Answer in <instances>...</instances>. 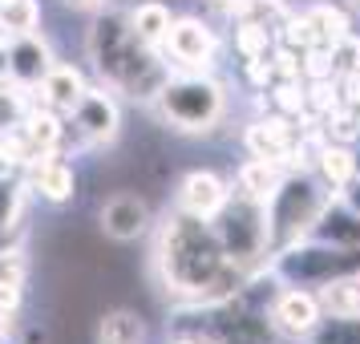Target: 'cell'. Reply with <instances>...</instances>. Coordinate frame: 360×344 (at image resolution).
Masks as SVG:
<instances>
[{
  "mask_svg": "<svg viewBox=\"0 0 360 344\" xmlns=\"http://www.w3.org/2000/svg\"><path fill=\"white\" fill-rule=\"evenodd\" d=\"M154 267L162 284L174 295L191 304H214L227 300L239 288H247L251 272L227 260V251L214 235L211 219H198L174 207L158 227V247H154Z\"/></svg>",
  "mask_w": 360,
  "mask_h": 344,
  "instance_id": "obj_1",
  "label": "cell"
},
{
  "mask_svg": "<svg viewBox=\"0 0 360 344\" xmlns=\"http://www.w3.org/2000/svg\"><path fill=\"white\" fill-rule=\"evenodd\" d=\"M85 45H89V61L101 73V82L134 101H154L158 89L170 82V65L162 61V49L142 45L134 37L126 13L98 17Z\"/></svg>",
  "mask_w": 360,
  "mask_h": 344,
  "instance_id": "obj_2",
  "label": "cell"
},
{
  "mask_svg": "<svg viewBox=\"0 0 360 344\" xmlns=\"http://www.w3.org/2000/svg\"><path fill=\"white\" fill-rule=\"evenodd\" d=\"M158 114L166 126L179 134H207L214 130L227 114V89L214 82L211 73H170V82L158 89Z\"/></svg>",
  "mask_w": 360,
  "mask_h": 344,
  "instance_id": "obj_3",
  "label": "cell"
},
{
  "mask_svg": "<svg viewBox=\"0 0 360 344\" xmlns=\"http://www.w3.org/2000/svg\"><path fill=\"white\" fill-rule=\"evenodd\" d=\"M332 191H324V182L311 179L308 170H292L283 174V182L276 186V195L267 198V247L279 251V247L295 243V239H308L311 223L320 207L328 203Z\"/></svg>",
  "mask_w": 360,
  "mask_h": 344,
  "instance_id": "obj_4",
  "label": "cell"
},
{
  "mask_svg": "<svg viewBox=\"0 0 360 344\" xmlns=\"http://www.w3.org/2000/svg\"><path fill=\"white\" fill-rule=\"evenodd\" d=\"M267 272L279 284H295V288H320L328 279L360 272V247H332L320 239H295V243L271 251Z\"/></svg>",
  "mask_w": 360,
  "mask_h": 344,
  "instance_id": "obj_5",
  "label": "cell"
},
{
  "mask_svg": "<svg viewBox=\"0 0 360 344\" xmlns=\"http://www.w3.org/2000/svg\"><path fill=\"white\" fill-rule=\"evenodd\" d=\"M211 227H214V235H219V243H223L231 263H239L243 272L267 267L271 247H267V211H263V203L231 191L227 203L211 219Z\"/></svg>",
  "mask_w": 360,
  "mask_h": 344,
  "instance_id": "obj_6",
  "label": "cell"
},
{
  "mask_svg": "<svg viewBox=\"0 0 360 344\" xmlns=\"http://www.w3.org/2000/svg\"><path fill=\"white\" fill-rule=\"evenodd\" d=\"M162 53L166 61L174 57L182 73H211L214 57H219V33L202 17H174L162 41Z\"/></svg>",
  "mask_w": 360,
  "mask_h": 344,
  "instance_id": "obj_7",
  "label": "cell"
},
{
  "mask_svg": "<svg viewBox=\"0 0 360 344\" xmlns=\"http://www.w3.org/2000/svg\"><path fill=\"white\" fill-rule=\"evenodd\" d=\"M295 142H300V130H295V122L288 114H259L243 130V146L251 150V158H267V163L288 166V170L300 166ZM300 170H304V166H300Z\"/></svg>",
  "mask_w": 360,
  "mask_h": 344,
  "instance_id": "obj_8",
  "label": "cell"
},
{
  "mask_svg": "<svg viewBox=\"0 0 360 344\" xmlns=\"http://www.w3.org/2000/svg\"><path fill=\"white\" fill-rule=\"evenodd\" d=\"M267 320H271V332L288 336V340H308L311 328L324 320L320 312V300L311 288H295V284H283V292H276L271 308H267Z\"/></svg>",
  "mask_w": 360,
  "mask_h": 344,
  "instance_id": "obj_9",
  "label": "cell"
},
{
  "mask_svg": "<svg viewBox=\"0 0 360 344\" xmlns=\"http://www.w3.org/2000/svg\"><path fill=\"white\" fill-rule=\"evenodd\" d=\"M98 223L114 243H134V239H142V235L154 227V211H150V203L142 195L117 191V195H110L101 203Z\"/></svg>",
  "mask_w": 360,
  "mask_h": 344,
  "instance_id": "obj_10",
  "label": "cell"
},
{
  "mask_svg": "<svg viewBox=\"0 0 360 344\" xmlns=\"http://www.w3.org/2000/svg\"><path fill=\"white\" fill-rule=\"evenodd\" d=\"M73 126L82 134L85 142H114L117 130H122V110H117V101L110 94H101V89H85V98L73 106Z\"/></svg>",
  "mask_w": 360,
  "mask_h": 344,
  "instance_id": "obj_11",
  "label": "cell"
},
{
  "mask_svg": "<svg viewBox=\"0 0 360 344\" xmlns=\"http://www.w3.org/2000/svg\"><path fill=\"white\" fill-rule=\"evenodd\" d=\"M231 186L223 174H214V170H191V174H182L179 182V195H174V207L186 215H198V219H214L219 207L227 203Z\"/></svg>",
  "mask_w": 360,
  "mask_h": 344,
  "instance_id": "obj_12",
  "label": "cell"
},
{
  "mask_svg": "<svg viewBox=\"0 0 360 344\" xmlns=\"http://www.w3.org/2000/svg\"><path fill=\"white\" fill-rule=\"evenodd\" d=\"M8 77L20 82L25 89L29 85H41V77L53 69V49L45 45L41 33H20V37H8Z\"/></svg>",
  "mask_w": 360,
  "mask_h": 344,
  "instance_id": "obj_13",
  "label": "cell"
},
{
  "mask_svg": "<svg viewBox=\"0 0 360 344\" xmlns=\"http://www.w3.org/2000/svg\"><path fill=\"white\" fill-rule=\"evenodd\" d=\"M311 170H316V179L324 182V191L340 195L344 186L360 174V154H356V146H348V142H332V138H328L324 146L316 150Z\"/></svg>",
  "mask_w": 360,
  "mask_h": 344,
  "instance_id": "obj_14",
  "label": "cell"
},
{
  "mask_svg": "<svg viewBox=\"0 0 360 344\" xmlns=\"http://www.w3.org/2000/svg\"><path fill=\"white\" fill-rule=\"evenodd\" d=\"M308 239H320V243L332 247H360V219L348 207H344L340 195H328V203L320 207L316 223H311Z\"/></svg>",
  "mask_w": 360,
  "mask_h": 344,
  "instance_id": "obj_15",
  "label": "cell"
},
{
  "mask_svg": "<svg viewBox=\"0 0 360 344\" xmlns=\"http://www.w3.org/2000/svg\"><path fill=\"white\" fill-rule=\"evenodd\" d=\"M29 163H33V186H37V195L45 198V203L61 207V203L73 198L77 174H73V166H69L65 158H57V154H33Z\"/></svg>",
  "mask_w": 360,
  "mask_h": 344,
  "instance_id": "obj_16",
  "label": "cell"
},
{
  "mask_svg": "<svg viewBox=\"0 0 360 344\" xmlns=\"http://www.w3.org/2000/svg\"><path fill=\"white\" fill-rule=\"evenodd\" d=\"M304 25H308V37H311V49H332V45H340L344 37L352 33V17L344 13L340 4H332V0H316L308 4L304 13Z\"/></svg>",
  "mask_w": 360,
  "mask_h": 344,
  "instance_id": "obj_17",
  "label": "cell"
},
{
  "mask_svg": "<svg viewBox=\"0 0 360 344\" xmlns=\"http://www.w3.org/2000/svg\"><path fill=\"white\" fill-rule=\"evenodd\" d=\"M85 89L89 85H85L82 69H73V65H53L41 77V101L53 114H73V106L85 98Z\"/></svg>",
  "mask_w": 360,
  "mask_h": 344,
  "instance_id": "obj_18",
  "label": "cell"
},
{
  "mask_svg": "<svg viewBox=\"0 0 360 344\" xmlns=\"http://www.w3.org/2000/svg\"><path fill=\"white\" fill-rule=\"evenodd\" d=\"M126 20H130L134 37L142 41V45H150V49H162L166 33H170V20H174V13H170V4H162V0H138L130 13H126Z\"/></svg>",
  "mask_w": 360,
  "mask_h": 344,
  "instance_id": "obj_19",
  "label": "cell"
},
{
  "mask_svg": "<svg viewBox=\"0 0 360 344\" xmlns=\"http://www.w3.org/2000/svg\"><path fill=\"white\" fill-rule=\"evenodd\" d=\"M316 300H320V312L324 316H360V272H348V276H336L311 288Z\"/></svg>",
  "mask_w": 360,
  "mask_h": 344,
  "instance_id": "obj_20",
  "label": "cell"
},
{
  "mask_svg": "<svg viewBox=\"0 0 360 344\" xmlns=\"http://www.w3.org/2000/svg\"><path fill=\"white\" fill-rule=\"evenodd\" d=\"M279 182H283V166L267 163V158H247V163L239 166V174H235V191L267 207V198L276 195Z\"/></svg>",
  "mask_w": 360,
  "mask_h": 344,
  "instance_id": "obj_21",
  "label": "cell"
},
{
  "mask_svg": "<svg viewBox=\"0 0 360 344\" xmlns=\"http://www.w3.org/2000/svg\"><path fill=\"white\" fill-rule=\"evenodd\" d=\"M98 344H146V320L130 308H114L98 320Z\"/></svg>",
  "mask_w": 360,
  "mask_h": 344,
  "instance_id": "obj_22",
  "label": "cell"
},
{
  "mask_svg": "<svg viewBox=\"0 0 360 344\" xmlns=\"http://www.w3.org/2000/svg\"><path fill=\"white\" fill-rule=\"evenodd\" d=\"M20 138H25V146L29 154H53L57 142H61V122L53 110H37V114H25V122L17 126Z\"/></svg>",
  "mask_w": 360,
  "mask_h": 344,
  "instance_id": "obj_23",
  "label": "cell"
},
{
  "mask_svg": "<svg viewBox=\"0 0 360 344\" xmlns=\"http://www.w3.org/2000/svg\"><path fill=\"white\" fill-rule=\"evenodd\" d=\"M276 49V29L263 25V20H235V53L243 61H259V57H271Z\"/></svg>",
  "mask_w": 360,
  "mask_h": 344,
  "instance_id": "obj_24",
  "label": "cell"
},
{
  "mask_svg": "<svg viewBox=\"0 0 360 344\" xmlns=\"http://www.w3.org/2000/svg\"><path fill=\"white\" fill-rule=\"evenodd\" d=\"M41 29V4L37 0H8L0 8V37H20V33H37Z\"/></svg>",
  "mask_w": 360,
  "mask_h": 344,
  "instance_id": "obj_25",
  "label": "cell"
},
{
  "mask_svg": "<svg viewBox=\"0 0 360 344\" xmlns=\"http://www.w3.org/2000/svg\"><path fill=\"white\" fill-rule=\"evenodd\" d=\"M308 344H360V316H324Z\"/></svg>",
  "mask_w": 360,
  "mask_h": 344,
  "instance_id": "obj_26",
  "label": "cell"
},
{
  "mask_svg": "<svg viewBox=\"0 0 360 344\" xmlns=\"http://www.w3.org/2000/svg\"><path fill=\"white\" fill-rule=\"evenodd\" d=\"M25 85L13 82V77H0V134L17 130L25 122Z\"/></svg>",
  "mask_w": 360,
  "mask_h": 344,
  "instance_id": "obj_27",
  "label": "cell"
},
{
  "mask_svg": "<svg viewBox=\"0 0 360 344\" xmlns=\"http://www.w3.org/2000/svg\"><path fill=\"white\" fill-rule=\"evenodd\" d=\"M332 65H336V77H340V73H356L360 69V33L356 29L344 37L340 45H332Z\"/></svg>",
  "mask_w": 360,
  "mask_h": 344,
  "instance_id": "obj_28",
  "label": "cell"
},
{
  "mask_svg": "<svg viewBox=\"0 0 360 344\" xmlns=\"http://www.w3.org/2000/svg\"><path fill=\"white\" fill-rule=\"evenodd\" d=\"M336 82H340V106L360 110V69H356V73H340Z\"/></svg>",
  "mask_w": 360,
  "mask_h": 344,
  "instance_id": "obj_29",
  "label": "cell"
},
{
  "mask_svg": "<svg viewBox=\"0 0 360 344\" xmlns=\"http://www.w3.org/2000/svg\"><path fill=\"white\" fill-rule=\"evenodd\" d=\"M340 198H344V207H348V211H352V215L360 219V174H356V179H352V182H348V186L340 191Z\"/></svg>",
  "mask_w": 360,
  "mask_h": 344,
  "instance_id": "obj_30",
  "label": "cell"
},
{
  "mask_svg": "<svg viewBox=\"0 0 360 344\" xmlns=\"http://www.w3.org/2000/svg\"><path fill=\"white\" fill-rule=\"evenodd\" d=\"M65 8H73V13H98V8H105L110 0H61Z\"/></svg>",
  "mask_w": 360,
  "mask_h": 344,
  "instance_id": "obj_31",
  "label": "cell"
},
{
  "mask_svg": "<svg viewBox=\"0 0 360 344\" xmlns=\"http://www.w3.org/2000/svg\"><path fill=\"white\" fill-rule=\"evenodd\" d=\"M170 344H207L202 336H195V332H182L179 340H170Z\"/></svg>",
  "mask_w": 360,
  "mask_h": 344,
  "instance_id": "obj_32",
  "label": "cell"
},
{
  "mask_svg": "<svg viewBox=\"0 0 360 344\" xmlns=\"http://www.w3.org/2000/svg\"><path fill=\"white\" fill-rule=\"evenodd\" d=\"M8 41H0V77H8V53H4Z\"/></svg>",
  "mask_w": 360,
  "mask_h": 344,
  "instance_id": "obj_33",
  "label": "cell"
},
{
  "mask_svg": "<svg viewBox=\"0 0 360 344\" xmlns=\"http://www.w3.org/2000/svg\"><path fill=\"white\" fill-rule=\"evenodd\" d=\"M356 130H360V110H356Z\"/></svg>",
  "mask_w": 360,
  "mask_h": 344,
  "instance_id": "obj_34",
  "label": "cell"
},
{
  "mask_svg": "<svg viewBox=\"0 0 360 344\" xmlns=\"http://www.w3.org/2000/svg\"><path fill=\"white\" fill-rule=\"evenodd\" d=\"M4 4H8V0H0V8H4Z\"/></svg>",
  "mask_w": 360,
  "mask_h": 344,
  "instance_id": "obj_35",
  "label": "cell"
},
{
  "mask_svg": "<svg viewBox=\"0 0 360 344\" xmlns=\"http://www.w3.org/2000/svg\"><path fill=\"white\" fill-rule=\"evenodd\" d=\"M352 4H356V8H360V0H352Z\"/></svg>",
  "mask_w": 360,
  "mask_h": 344,
  "instance_id": "obj_36",
  "label": "cell"
}]
</instances>
